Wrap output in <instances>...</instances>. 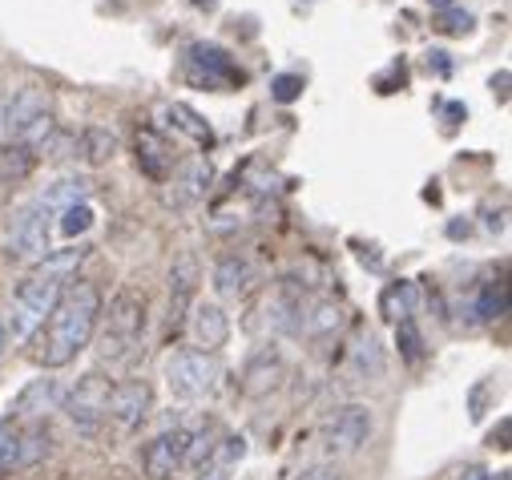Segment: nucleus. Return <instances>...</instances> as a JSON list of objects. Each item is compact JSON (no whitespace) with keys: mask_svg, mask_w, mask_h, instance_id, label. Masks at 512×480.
Returning <instances> with one entry per match:
<instances>
[{"mask_svg":"<svg viewBox=\"0 0 512 480\" xmlns=\"http://www.w3.org/2000/svg\"><path fill=\"white\" fill-rule=\"evenodd\" d=\"M101 291L93 283H65L57 307L49 311V319L41 323V331L33 335L37 343V364L41 368H65L93 343L97 335V319H101Z\"/></svg>","mask_w":512,"mask_h":480,"instance_id":"obj_1","label":"nucleus"},{"mask_svg":"<svg viewBox=\"0 0 512 480\" xmlns=\"http://www.w3.org/2000/svg\"><path fill=\"white\" fill-rule=\"evenodd\" d=\"M101 364H134L138 351L146 347V327H150V299L146 291L121 287L109 307H101Z\"/></svg>","mask_w":512,"mask_h":480,"instance_id":"obj_2","label":"nucleus"},{"mask_svg":"<svg viewBox=\"0 0 512 480\" xmlns=\"http://www.w3.org/2000/svg\"><path fill=\"white\" fill-rule=\"evenodd\" d=\"M61 291H65V279L53 275V271H45V267H37L33 275H25L21 287H17V295H13V335L17 339H33L41 331V323L49 319V311L57 307Z\"/></svg>","mask_w":512,"mask_h":480,"instance_id":"obj_3","label":"nucleus"},{"mask_svg":"<svg viewBox=\"0 0 512 480\" xmlns=\"http://www.w3.org/2000/svg\"><path fill=\"white\" fill-rule=\"evenodd\" d=\"M218 380H222V368L210 351H198V347H182L170 355L166 364V384L178 400H210L218 392Z\"/></svg>","mask_w":512,"mask_h":480,"instance_id":"obj_4","label":"nucleus"},{"mask_svg":"<svg viewBox=\"0 0 512 480\" xmlns=\"http://www.w3.org/2000/svg\"><path fill=\"white\" fill-rule=\"evenodd\" d=\"M109 392H113V384H109L101 372H89V376H81V380L61 396V408H65V416L73 420L77 432H85V436H97V432H101Z\"/></svg>","mask_w":512,"mask_h":480,"instance_id":"obj_5","label":"nucleus"},{"mask_svg":"<svg viewBox=\"0 0 512 480\" xmlns=\"http://www.w3.org/2000/svg\"><path fill=\"white\" fill-rule=\"evenodd\" d=\"M375 432V416L367 404H343L335 408V416L323 424V448L331 456H351L359 452Z\"/></svg>","mask_w":512,"mask_h":480,"instance_id":"obj_6","label":"nucleus"},{"mask_svg":"<svg viewBox=\"0 0 512 480\" xmlns=\"http://www.w3.org/2000/svg\"><path fill=\"white\" fill-rule=\"evenodd\" d=\"M154 408V388L146 380H125V384H113L109 392V404H105V424L117 432V436H130L142 428V420L150 416Z\"/></svg>","mask_w":512,"mask_h":480,"instance_id":"obj_7","label":"nucleus"},{"mask_svg":"<svg viewBox=\"0 0 512 480\" xmlns=\"http://www.w3.org/2000/svg\"><path fill=\"white\" fill-rule=\"evenodd\" d=\"M190 436H194V432H186V428H174V432L154 436V440L142 448V468H146V476H154V480H170V476L186 464Z\"/></svg>","mask_w":512,"mask_h":480,"instance_id":"obj_8","label":"nucleus"},{"mask_svg":"<svg viewBox=\"0 0 512 480\" xmlns=\"http://www.w3.org/2000/svg\"><path fill=\"white\" fill-rule=\"evenodd\" d=\"M210 178H214V166H210V158H194V162H186L174 178H166V190H162V202L170 206V210H190L198 198H206V190H210Z\"/></svg>","mask_w":512,"mask_h":480,"instance_id":"obj_9","label":"nucleus"},{"mask_svg":"<svg viewBox=\"0 0 512 480\" xmlns=\"http://www.w3.org/2000/svg\"><path fill=\"white\" fill-rule=\"evenodd\" d=\"M45 218H49V210H41L37 202L13 218V234H9L13 255H21V259H45L49 255V222Z\"/></svg>","mask_w":512,"mask_h":480,"instance_id":"obj_10","label":"nucleus"},{"mask_svg":"<svg viewBox=\"0 0 512 480\" xmlns=\"http://www.w3.org/2000/svg\"><path fill=\"white\" fill-rule=\"evenodd\" d=\"M287 376V364H283V355L275 347H263V351H254L246 359V368H242V392L246 396H267L279 388V380Z\"/></svg>","mask_w":512,"mask_h":480,"instance_id":"obj_11","label":"nucleus"},{"mask_svg":"<svg viewBox=\"0 0 512 480\" xmlns=\"http://www.w3.org/2000/svg\"><path fill=\"white\" fill-rule=\"evenodd\" d=\"M267 311H271V327H275L279 335H295V331H303V319H307V291H303V283L283 279Z\"/></svg>","mask_w":512,"mask_h":480,"instance_id":"obj_12","label":"nucleus"},{"mask_svg":"<svg viewBox=\"0 0 512 480\" xmlns=\"http://www.w3.org/2000/svg\"><path fill=\"white\" fill-rule=\"evenodd\" d=\"M194 291H198V259L182 255L170 267V331H178L194 307Z\"/></svg>","mask_w":512,"mask_h":480,"instance_id":"obj_13","label":"nucleus"},{"mask_svg":"<svg viewBox=\"0 0 512 480\" xmlns=\"http://www.w3.org/2000/svg\"><path fill=\"white\" fill-rule=\"evenodd\" d=\"M190 335H194L198 351H210L214 355L230 339V315L218 303H194L190 307Z\"/></svg>","mask_w":512,"mask_h":480,"instance_id":"obj_14","label":"nucleus"},{"mask_svg":"<svg viewBox=\"0 0 512 480\" xmlns=\"http://www.w3.org/2000/svg\"><path fill=\"white\" fill-rule=\"evenodd\" d=\"M242 456H246V436H218L194 472L198 480H234V468L242 464Z\"/></svg>","mask_w":512,"mask_h":480,"instance_id":"obj_15","label":"nucleus"},{"mask_svg":"<svg viewBox=\"0 0 512 480\" xmlns=\"http://www.w3.org/2000/svg\"><path fill=\"white\" fill-rule=\"evenodd\" d=\"M210 283H214L218 299H242L254 283V267H250L246 255H222L210 271Z\"/></svg>","mask_w":512,"mask_h":480,"instance_id":"obj_16","label":"nucleus"},{"mask_svg":"<svg viewBox=\"0 0 512 480\" xmlns=\"http://www.w3.org/2000/svg\"><path fill=\"white\" fill-rule=\"evenodd\" d=\"M61 404V388H57V380H33L21 396H17V404H13V420H41L45 412H53Z\"/></svg>","mask_w":512,"mask_h":480,"instance_id":"obj_17","label":"nucleus"},{"mask_svg":"<svg viewBox=\"0 0 512 480\" xmlns=\"http://www.w3.org/2000/svg\"><path fill=\"white\" fill-rule=\"evenodd\" d=\"M134 146H138V166H142V174H150L154 182H166V174H170V166H174V154H170L166 138H162L158 130H142Z\"/></svg>","mask_w":512,"mask_h":480,"instance_id":"obj_18","label":"nucleus"},{"mask_svg":"<svg viewBox=\"0 0 512 480\" xmlns=\"http://www.w3.org/2000/svg\"><path fill=\"white\" fill-rule=\"evenodd\" d=\"M117 154V134L105 126H89L73 138V158H81L85 166H105Z\"/></svg>","mask_w":512,"mask_h":480,"instance_id":"obj_19","label":"nucleus"},{"mask_svg":"<svg viewBox=\"0 0 512 480\" xmlns=\"http://www.w3.org/2000/svg\"><path fill=\"white\" fill-rule=\"evenodd\" d=\"M89 190H93V182L89 178H57L53 186H45V194L37 198V206L41 210H69V206H77V202H89Z\"/></svg>","mask_w":512,"mask_h":480,"instance_id":"obj_20","label":"nucleus"},{"mask_svg":"<svg viewBox=\"0 0 512 480\" xmlns=\"http://www.w3.org/2000/svg\"><path fill=\"white\" fill-rule=\"evenodd\" d=\"M339 323H343V307H339V303H331V299H323V303H315V307L307 311L303 331H307L311 339H327V335H335V331H339Z\"/></svg>","mask_w":512,"mask_h":480,"instance_id":"obj_21","label":"nucleus"},{"mask_svg":"<svg viewBox=\"0 0 512 480\" xmlns=\"http://www.w3.org/2000/svg\"><path fill=\"white\" fill-rule=\"evenodd\" d=\"M33 166H37V150H29L21 142H9L5 150H0V178L21 182V178L33 174Z\"/></svg>","mask_w":512,"mask_h":480,"instance_id":"obj_22","label":"nucleus"},{"mask_svg":"<svg viewBox=\"0 0 512 480\" xmlns=\"http://www.w3.org/2000/svg\"><path fill=\"white\" fill-rule=\"evenodd\" d=\"M351 368H355L359 380H375V376H383V351H379L375 335L359 339V347L351 351Z\"/></svg>","mask_w":512,"mask_h":480,"instance_id":"obj_23","label":"nucleus"},{"mask_svg":"<svg viewBox=\"0 0 512 480\" xmlns=\"http://www.w3.org/2000/svg\"><path fill=\"white\" fill-rule=\"evenodd\" d=\"M190 57L210 73V77H222V81H242V73L234 69V61L222 53V49H214V45H194L190 49Z\"/></svg>","mask_w":512,"mask_h":480,"instance_id":"obj_24","label":"nucleus"},{"mask_svg":"<svg viewBox=\"0 0 512 480\" xmlns=\"http://www.w3.org/2000/svg\"><path fill=\"white\" fill-rule=\"evenodd\" d=\"M412 307H416V291H412V283H392L388 291H383V299H379V311L388 315V319H412Z\"/></svg>","mask_w":512,"mask_h":480,"instance_id":"obj_25","label":"nucleus"},{"mask_svg":"<svg viewBox=\"0 0 512 480\" xmlns=\"http://www.w3.org/2000/svg\"><path fill=\"white\" fill-rule=\"evenodd\" d=\"M170 117H174V122H178V130H186L198 146H210V126L202 122V117L190 109V105H170Z\"/></svg>","mask_w":512,"mask_h":480,"instance_id":"obj_26","label":"nucleus"},{"mask_svg":"<svg viewBox=\"0 0 512 480\" xmlns=\"http://www.w3.org/2000/svg\"><path fill=\"white\" fill-rule=\"evenodd\" d=\"M504 307H508V287L500 283H488L484 291H480V303H476V319H500L504 315Z\"/></svg>","mask_w":512,"mask_h":480,"instance_id":"obj_27","label":"nucleus"},{"mask_svg":"<svg viewBox=\"0 0 512 480\" xmlns=\"http://www.w3.org/2000/svg\"><path fill=\"white\" fill-rule=\"evenodd\" d=\"M21 456V424L0 420V468H13Z\"/></svg>","mask_w":512,"mask_h":480,"instance_id":"obj_28","label":"nucleus"},{"mask_svg":"<svg viewBox=\"0 0 512 480\" xmlns=\"http://www.w3.org/2000/svg\"><path fill=\"white\" fill-rule=\"evenodd\" d=\"M396 339H400V351H404L408 364H420V355H424V335L416 331V323H412V319H400Z\"/></svg>","mask_w":512,"mask_h":480,"instance_id":"obj_29","label":"nucleus"},{"mask_svg":"<svg viewBox=\"0 0 512 480\" xmlns=\"http://www.w3.org/2000/svg\"><path fill=\"white\" fill-rule=\"evenodd\" d=\"M93 226V206L89 202H77L69 210H61V230L65 234H85Z\"/></svg>","mask_w":512,"mask_h":480,"instance_id":"obj_30","label":"nucleus"},{"mask_svg":"<svg viewBox=\"0 0 512 480\" xmlns=\"http://www.w3.org/2000/svg\"><path fill=\"white\" fill-rule=\"evenodd\" d=\"M299 93H303V77H299V73H279V77L271 81V97L283 101V105L295 101Z\"/></svg>","mask_w":512,"mask_h":480,"instance_id":"obj_31","label":"nucleus"},{"mask_svg":"<svg viewBox=\"0 0 512 480\" xmlns=\"http://www.w3.org/2000/svg\"><path fill=\"white\" fill-rule=\"evenodd\" d=\"M440 29H444V33H468V29H472V17H468V13H444V17H440Z\"/></svg>","mask_w":512,"mask_h":480,"instance_id":"obj_32","label":"nucleus"},{"mask_svg":"<svg viewBox=\"0 0 512 480\" xmlns=\"http://www.w3.org/2000/svg\"><path fill=\"white\" fill-rule=\"evenodd\" d=\"M295 480H343V472H339V464H315Z\"/></svg>","mask_w":512,"mask_h":480,"instance_id":"obj_33","label":"nucleus"},{"mask_svg":"<svg viewBox=\"0 0 512 480\" xmlns=\"http://www.w3.org/2000/svg\"><path fill=\"white\" fill-rule=\"evenodd\" d=\"M456 480H492V472H488V468H480V464H468Z\"/></svg>","mask_w":512,"mask_h":480,"instance_id":"obj_34","label":"nucleus"},{"mask_svg":"<svg viewBox=\"0 0 512 480\" xmlns=\"http://www.w3.org/2000/svg\"><path fill=\"white\" fill-rule=\"evenodd\" d=\"M432 5H436V9H448V5H452V0H432Z\"/></svg>","mask_w":512,"mask_h":480,"instance_id":"obj_35","label":"nucleus"},{"mask_svg":"<svg viewBox=\"0 0 512 480\" xmlns=\"http://www.w3.org/2000/svg\"><path fill=\"white\" fill-rule=\"evenodd\" d=\"M0 355H5V327H0Z\"/></svg>","mask_w":512,"mask_h":480,"instance_id":"obj_36","label":"nucleus"},{"mask_svg":"<svg viewBox=\"0 0 512 480\" xmlns=\"http://www.w3.org/2000/svg\"><path fill=\"white\" fill-rule=\"evenodd\" d=\"M170 480H174V476H170Z\"/></svg>","mask_w":512,"mask_h":480,"instance_id":"obj_37","label":"nucleus"}]
</instances>
